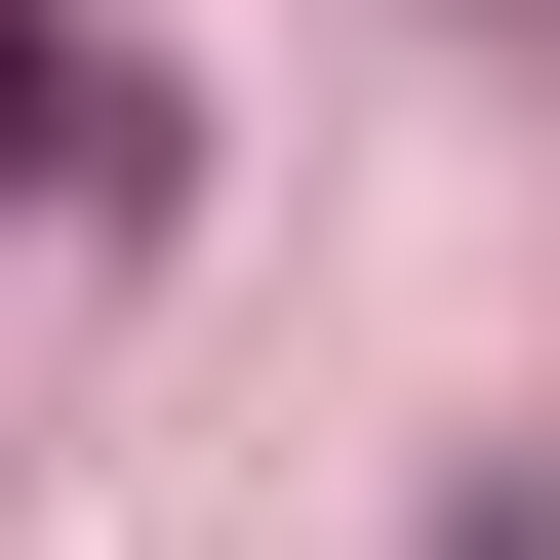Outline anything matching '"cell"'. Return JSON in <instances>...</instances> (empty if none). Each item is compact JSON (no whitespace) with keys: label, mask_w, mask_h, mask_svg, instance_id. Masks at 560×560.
<instances>
[{"label":"cell","mask_w":560,"mask_h":560,"mask_svg":"<svg viewBox=\"0 0 560 560\" xmlns=\"http://www.w3.org/2000/svg\"><path fill=\"white\" fill-rule=\"evenodd\" d=\"M0 161H40V200H120V40H81V0H0Z\"/></svg>","instance_id":"cell-1"},{"label":"cell","mask_w":560,"mask_h":560,"mask_svg":"<svg viewBox=\"0 0 560 560\" xmlns=\"http://www.w3.org/2000/svg\"><path fill=\"white\" fill-rule=\"evenodd\" d=\"M480 560H521V521H480Z\"/></svg>","instance_id":"cell-2"}]
</instances>
